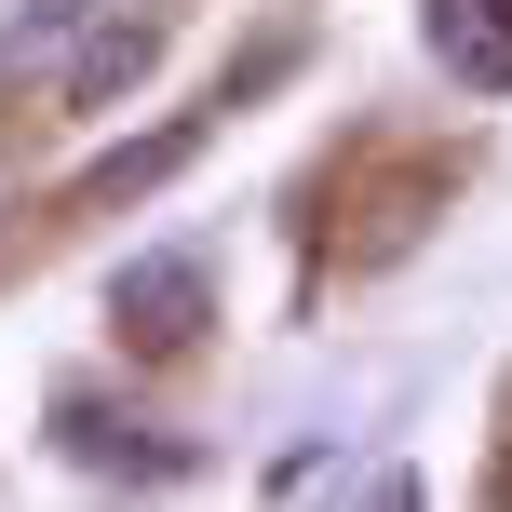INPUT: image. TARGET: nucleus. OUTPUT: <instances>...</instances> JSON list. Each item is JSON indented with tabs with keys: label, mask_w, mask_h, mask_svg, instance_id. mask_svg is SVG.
Wrapping results in <instances>:
<instances>
[{
	"label": "nucleus",
	"mask_w": 512,
	"mask_h": 512,
	"mask_svg": "<svg viewBox=\"0 0 512 512\" xmlns=\"http://www.w3.org/2000/svg\"><path fill=\"white\" fill-rule=\"evenodd\" d=\"M54 445H68L81 472H122V486H176V472H203L189 432H162V418H135V405H95V391L54 405Z\"/></svg>",
	"instance_id": "2"
},
{
	"label": "nucleus",
	"mask_w": 512,
	"mask_h": 512,
	"mask_svg": "<svg viewBox=\"0 0 512 512\" xmlns=\"http://www.w3.org/2000/svg\"><path fill=\"white\" fill-rule=\"evenodd\" d=\"M162 54V0H122V14H95L68 54H54V108H122L135 81H149Z\"/></svg>",
	"instance_id": "3"
},
{
	"label": "nucleus",
	"mask_w": 512,
	"mask_h": 512,
	"mask_svg": "<svg viewBox=\"0 0 512 512\" xmlns=\"http://www.w3.org/2000/svg\"><path fill=\"white\" fill-rule=\"evenodd\" d=\"M203 324H216V256H203V243H149V256L108 270V337H122L135 364L203 351Z\"/></svg>",
	"instance_id": "1"
},
{
	"label": "nucleus",
	"mask_w": 512,
	"mask_h": 512,
	"mask_svg": "<svg viewBox=\"0 0 512 512\" xmlns=\"http://www.w3.org/2000/svg\"><path fill=\"white\" fill-rule=\"evenodd\" d=\"M418 41H432V68H445V81L512 95V0H418Z\"/></svg>",
	"instance_id": "4"
}]
</instances>
